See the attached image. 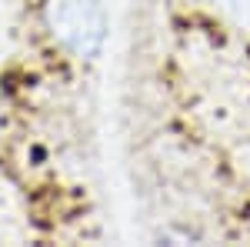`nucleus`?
<instances>
[{
	"label": "nucleus",
	"mask_w": 250,
	"mask_h": 247,
	"mask_svg": "<svg viewBox=\"0 0 250 247\" xmlns=\"http://www.w3.org/2000/svg\"><path fill=\"white\" fill-rule=\"evenodd\" d=\"M43 27L74 60H97L107 44V10L100 0H47Z\"/></svg>",
	"instance_id": "nucleus-1"
},
{
	"label": "nucleus",
	"mask_w": 250,
	"mask_h": 247,
	"mask_svg": "<svg viewBox=\"0 0 250 247\" xmlns=\"http://www.w3.org/2000/svg\"><path fill=\"white\" fill-rule=\"evenodd\" d=\"M210 3L230 27H237L240 34H250V0H210Z\"/></svg>",
	"instance_id": "nucleus-2"
}]
</instances>
